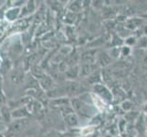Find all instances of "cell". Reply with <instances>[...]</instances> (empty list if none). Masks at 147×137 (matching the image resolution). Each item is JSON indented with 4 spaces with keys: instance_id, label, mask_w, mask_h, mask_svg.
Listing matches in <instances>:
<instances>
[{
    "instance_id": "cell-8",
    "label": "cell",
    "mask_w": 147,
    "mask_h": 137,
    "mask_svg": "<svg viewBox=\"0 0 147 137\" xmlns=\"http://www.w3.org/2000/svg\"><path fill=\"white\" fill-rule=\"evenodd\" d=\"M1 115H2L3 119L6 122H10V120L12 119L11 112H9V110H8L7 107H3L1 109Z\"/></svg>"
},
{
    "instance_id": "cell-9",
    "label": "cell",
    "mask_w": 147,
    "mask_h": 137,
    "mask_svg": "<svg viewBox=\"0 0 147 137\" xmlns=\"http://www.w3.org/2000/svg\"><path fill=\"white\" fill-rule=\"evenodd\" d=\"M66 102H67V100H65L63 98H60V99H55V100H51L50 103L53 107H59V106H63V105H65Z\"/></svg>"
},
{
    "instance_id": "cell-10",
    "label": "cell",
    "mask_w": 147,
    "mask_h": 137,
    "mask_svg": "<svg viewBox=\"0 0 147 137\" xmlns=\"http://www.w3.org/2000/svg\"><path fill=\"white\" fill-rule=\"evenodd\" d=\"M0 137H5V136H4V135H3L2 134H0Z\"/></svg>"
},
{
    "instance_id": "cell-7",
    "label": "cell",
    "mask_w": 147,
    "mask_h": 137,
    "mask_svg": "<svg viewBox=\"0 0 147 137\" xmlns=\"http://www.w3.org/2000/svg\"><path fill=\"white\" fill-rule=\"evenodd\" d=\"M40 85L44 90H49L52 87V80L48 76H45L43 79L40 80Z\"/></svg>"
},
{
    "instance_id": "cell-6",
    "label": "cell",
    "mask_w": 147,
    "mask_h": 137,
    "mask_svg": "<svg viewBox=\"0 0 147 137\" xmlns=\"http://www.w3.org/2000/svg\"><path fill=\"white\" fill-rule=\"evenodd\" d=\"M65 122L69 126H75L77 124V118L75 114H68L65 117Z\"/></svg>"
},
{
    "instance_id": "cell-1",
    "label": "cell",
    "mask_w": 147,
    "mask_h": 137,
    "mask_svg": "<svg viewBox=\"0 0 147 137\" xmlns=\"http://www.w3.org/2000/svg\"><path fill=\"white\" fill-rule=\"evenodd\" d=\"M28 122L26 119H20V120H15V122H12L9 126V132L12 134H16L18 132H22L27 127Z\"/></svg>"
},
{
    "instance_id": "cell-4",
    "label": "cell",
    "mask_w": 147,
    "mask_h": 137,
    "mask_svg": "<svg viewBox=\"0 0 147 137\" xmlns=\"http://www.w3.org/2000/svg\"><path fill=\"white\" fill-rule=\"evenodd\" d=\"M10 79L12 80V82H14V83H20V82L23 79V74H22V72L20 71V70H14L12 73H11V75H10Z\"/></svg>"
},
{
    "instance_id": "cell-5",
    "label": "cell",
    "mask_w": 147,
    "mask_h": 137,
    "mask_svg": "<svg viewBox=\"0 0 147 137\" xmlns=\"http://www.w3.org/2000/svg\"><path fill=\"white\" fill-rule=\"evenodd\" d=\"M20 15V8H12L6 13V17L8 20H14Z\"/></svg>"
},
{
    "instance_id": "cell-2",
    "label": "cell",
    "mask_w": 147,
    "mask_h": 137,
    "mask_svg": "<svg viewBox=\"0 0 147 137\" xmlns=\"http://www.w3.org/2000/svg\"><path fill=\"white\" fill-rule=\"evenodd\" d=\"M29 114L30 112L26 107H20L11 112V117L15 120H20V119H25Z\"/></svg>"
},
{
    "instance_id": "cell-3",
    "label": "cell",
    "mask_w": 147,
    "mask_h": 137,
    "mask_svg": "<svg viewBox=\"0 0 147 137\" xmlns=\"http://www.w3.org/2000/svg\"><path fill=\"white\" fill-rule=\"evenodd\" d=\"M31 74L33 75L36 79H39L40 80L45 77V73L42 68H40L39 66H36V65L31 67Z\"/></svg>"
}]
</instances>
